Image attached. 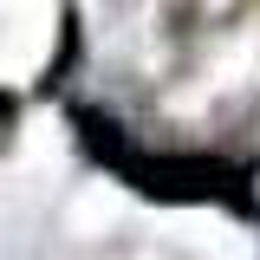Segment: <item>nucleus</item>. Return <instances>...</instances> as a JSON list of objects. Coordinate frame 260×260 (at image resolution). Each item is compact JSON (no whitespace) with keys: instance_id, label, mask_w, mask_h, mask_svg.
I'll return each mask as SVG.
<instances>
[{"instance_id":"1","label":"nucleus","mask_w":260,"mask_h":260,"mask_svg":"<svg viewBox=\"0 0 260 260\" xmlns=\"http://www.w3.org/2000/svg\"><path fill=\"white\" fill-rule=\"evenodd\" d=\"M72 124H78V137H85V150H91L98 162L124 169L130 189H143V195L247 202V195H241V169H228V162H208V156H143V150L124 143V130L111 124V117H98V111H72Z\"/></svg>"}]
</instances>
